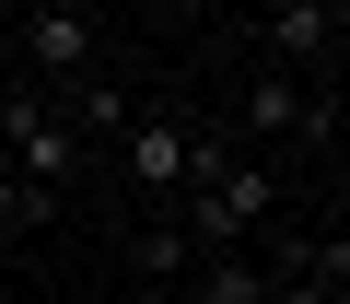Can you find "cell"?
Masks as SVG:
<instances>
[{
	"mask_svg": "<svg viewBox=\"0 0 350 304\" xmlns=\"http://www.w3.org/2000/svg\"><path fill=\"white\" fill-rule=\"evenodd\" d=\"M269 211H280V164H257V152H234L211 188H175V234L187 246H245V234H269Z\"/></svg>",
	"mask_w": 350,
	"mask_h": 304,
	"instance_id": "obj_1",
	"label": "cell"
},
{
	"mask_svg": "<svg viewBox=\"0 0 350 304\" xmlns=\"http://www.w3.org/2000/svg\"><path fill=\"white\" fill-rule=\"evenodd\" d=\"M0 164H12L24 188H47V199H70V176H82V129H70L47 94H0Z\"/></svg>",
	"mask_w": 350,
	"mask_h": 304,
	"instance_id": "obj_2",
	"label": "cell"
},
{
	"mask_svg": "<svg viewBox=\"0 0 350 304\" xmlns=\"http://www.w3.org/2000/svg\"><path fill=\"white\" fill-rule=\"evenodd\" d=\"M245 140H315V152H327V140H338V82L315 94L304 71L269 59V71L245 82Z\"/></svg>",
	"mask_w": 350,
	"mask_h": 304,
	"instance_id": "obj_3",
	"label": "cell"
},
{
	"mask_svg": "<svg viewBox=\"0 0 350 304\" xmlns=\"http://www.w3.org/2000/svg\"><path fill=\"white\" fill-rule=\"evenodd\" d=\"M24 47H36L47 82H82V71H94V12H82V0H47V12L24 24Z\"/></svg>",
	"mask_w": 350,
	"mask_h": 304,
	"instance_id": "obj_4",
	"label": "cell"
},
{
	"mask_svg": "<svg viewBox=\"0 0 350 304\" xmlns=\"http://www.w3.org/2000/svg\"><path fill=\"white\" fill-rule=\"evenodd\" d=\"M117 140H129V176H140L152 199H175V188H187V117H129Z\"/></svg>",
	"mask_w": 350,
	"mask_h": 304,
	"instance_id": "obj_5",
	"label": "cell"
},
{
	"mask_svg": "<svg viewBox=\"0 0 350 304\" xmlns=\"http://www.w3.org/2000/svg\"><path fill=\"white\" fill-rule=\"evenodd\" d=\"M269 47H280V71L327 59L338 47V0H280V12H269Z\"/></svg>",
	"mask_w": 350,
	"mask_h": 304,
	"instance_id": "obj_6",
	"label": "cell"
},
{
	"mask_svg": "<svg viewBox=\"0 0 350 304\" xmlns=\"http://www.w3.org/2000/svg\"><path fill=\"white\" fill-rule=\"evenodd\" d=\"M59 117H70V129H82V140H117V129H129V94H117V71H105V59H94V71H82V82H59Z\"/></svg>",
	"mask_w": 350,
	"mask_h": 304,
	"instance_id": "obj_7",
	"label": "cell"
},
{
	"mask_svg": "<svg viewBox=\"0 0 350 304\" xmlns=\"http://www.w3.org/2000/svg\"><path fill=\"white\" fill-rule=\"evenodd\" d=\"M187 304H269V269H257L245 246H211V269H199Z\"/></svg>",
	"mask_w": 350,
	"mask_h": 304,
	"instance_id": "obj_8",
	"label": "cell"
},
{
	"mask_svg": "<svg viewBox=\"0 0 350 304\" xmlns=\"http://www.w3.org/2000/svg\"><path fill=\"white\" fill-rule=\"evenodd\" d=\"M175 304H187V292H175Z\"/></svg>",
	"mask_w": 350,
	"mask_h": 304,
	"instance_id": "obj_9",
	"label": "cell"
}]
</instances>
